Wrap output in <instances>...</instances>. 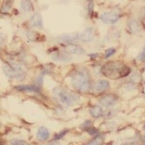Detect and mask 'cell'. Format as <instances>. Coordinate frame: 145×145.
<instances>
[{"mask_svg": "<svg viewBox=\"0 0 145 145\" xmlns=\"http://www.w3.org/2000/svg\"><path fill=\"white\" fill-rule=\"evenodd\" d=\"M137 60L138 61H144L145 60V46L142 50V52L138 54V56H137Z\"/></svg>", "mask_w": 145, "mask_h": 145, "instance_id": "44dd1931", "label": "cell"}, {"mask_svg": "<svg viewBox=\"0 0 145 145\" xmlns=\"http://www.w3.org/2000/svg\"><path fill=\"white\" fill-rule=\"evenodd\" d=\"M80 38V35L76 33H64L56 37V41L60 43H71Z\"/></svg>", "mask_w": 145, "mask_h": 145, "instance_id": "277c9868", "label": "cell"}, {"mask_svg": "<svg viewBox=\"0 0 145 145\" xmlns=\"http://www.w3.org/2000/svg\"><path fill=\"white\" fill-rule=\"evenodd\" d=\"M48 145H57L56 144H48Z\"/></svg>", "mask_w": 145, "mask_h": 145, "instance_id": "4316f807", "label": "cell"}, {"mask_svg": "<svg viewBox=\"0 0 145 145\" xmlns=\"http://www.w3.org/2000/svg\"><path fill=\"white\" fill-rule=\"evenodd\" d=\"M87 130V132L89 133V134H91V135H95V134H98V131L95 129H94V128H89V129H86Z\"/></svg>", "mask_w": 145, "mask_h": 145, "instance_id": "cb8c5ba5", "label": "cell"}, {"mask_svg": "<svg viewBox=\"0 0 145 145\" xmlns=\"http://www.w3.org/2000/svg\"><path fill=\"white\" fill-rule=\"evenodd\" d=\"M90 125H91V122H90L89 120H86L85 123L82 124V127H83V128H85L86 129H87L90 128Z\"/></svg>", "mask_w": 145, "mask_h": 145, "instance_id": "d4e9b609", "label": "cell"}, {"mask_svg": "<svg viewBox=\"0 0 145 145\" xmlns=\"http://www.w3.org/2000/svg\"><path fill=\"white\" fill-rule=\"evenodd\" d=\"M21 8L24 12H30L33 9V4L31 1L28 0H25V1H22L21 3Z\"/></svg>", "mask_w": 145, "mask_h": 145, "instance_id": "e0dca14e", "label": "cell"}, {"mask_svg": "<svg viewBox=\"0 0 145 145\" xmlns=\"http://www.w3.org/2000/svg\"><path fill=\"white\" fill-rule=\"evenodd\" d=\"M103 142H104V138L102 137H96L86 145H102Z\"/></svg>", "mask_w": 145, "mask_h": 145, "instance_id": "ac0fdd59", "label": "cell"}, {"mask_svg": "<svg viewBox=\"0 0 145 145\" xmlns=\"http://www.w3.org/2000/svg\"><path fill=\"white\" fill-rule=\"evenodd\" d=\"M27 37L30 41H33L37 38V33H36V32H33V31H28L27 33Z\"/></svg>", "mask_w": 145, "mask_h": 145, "instance_id": "ffe728a7", "label": "cell"}, {"mask_svg": "<svg viewBox=\"0 0 145 145\" xmlns=\"http://www.w3.org/2000/svg\"><path fill=\"white\" fill-rule=\"evenodd\" d=\"M53 92L57 98L67 105H72L79 101V96L77 95L69 92L67 89H62L61 87L55 88L53 89Z\"/></svg>", "mask_w": 145, "mask_h": 145, "instance_id": "3957f363", "label": "cell"}, {"mask_svg": "<svg viewBox=\"0 0 145 145\" xmlns=\"http://www.w3.org/2000/svg\"><path fill=\"white\" fill-rule=\"evenodd\" d=\"M52 57L56 60V61H70L71 60V56L67 53V52H56L53 55H52Z\"/></svg>", "mask_w": 145, "mask_h": 145, "instance_id": "4fadbf2b", "label": "cell"}, {"mask_svg": "<svg viewBox=\"0 0 145 145\" xmlns=\"http://www.w3.org/2000/svg\"><path fill=\"white\" fill-rule=\"evenodd\" d=\"M120 19V16L119 14H117L116 12H104L101 16V20L104 23H107V24H113L118 22Z\"/></svg>", "mask_w": 145, "mask_h": 145, "instance_id": "5b68a950", "label": "cell"}, {"mask_svg": "<svg viewBox=\"0 0 145 145\" xmlns=\"http://www.w3.org/2000/svg\"><path fill=\"white\" fill-rule=\"evenodd\" d=\"M117 101V97L114 95H106L101 97L99 100V103L104 107H111Z\"/></svg>", "mask_w": 145, "mask_h": 145, "instance_id": "8992f818", "label": "cell"}, {"mask_svg": "<svg viewBox=\"0 0 145 145\" xmlns=\"http://www.w3.org/2000/svg\"><path fill=\"white\" fill-rule=\"evenodd\" d=\"M101 71L106 77L117 80L127 76L130 73V68L121 61H110L102 67Z\"/></svg>", "mask_w": 145, "mask_h": 145, "instance_id": "6da1fadb", "label": "cell"}, {"mask_svg": "<svg viewBox=\"0 0 145 145\" xmlns=\"http://www.w3.org/2000/svg\"><path fill=\"white\" fill-rule=\"evenodd\" d=\"M15 89L18 91H31L38 93L40 91V89L37 86H30V85H18L15 86Z\"/></svg>", "mask_w": 145, "mask_h": 145, "instance_id": "7c38bea8", "label": "cell"}, {"mask_svg": "<svg viewBox=\"0 0 145 145\" xmlns=\"http://www.w3.org/2000/svg\"><path fill=\"white\" fill-rule=\"evenodd\" d=\"M66 52L67 53H69L70 55H83L85 54V50L80 46L78 45H74V44H70L66 46Z\"/></svg>", "mask_w": 145, "mask_h": 145, "instance_id": "52a82bcc", "label": "cell"}, {"mask_svg": "<svg viewBox=\"0 0 145 145\" xmlns=\"http://www.w3.org/2000/svg\"><path fill=\"white\" fill-rule=\"evenodd\" d=\"M3 71H4L5 75L8 77H9V78H16L18 79V80H20L19 75L8 64H4L3 67Z\"/></svg>", "mask_w": 145, "mask_h": 145, "instance_id": "8fae6325", "label": "cell"}, {"mask_svg": "<svg viewBox=\"0 0 145 145\" xmlns=\"http://www.w3.org/2000/svg\"><path fill=\"white\" fill-rule=\"evenodd\" d=\"M144 130H145V126H144Z\"/></svg>", "mask_w": 145, "mask_h": 145, "instance_id": "83f0119b", "label": "cell"}, {"mask_svg": "<svg viewBox=\"0 0 145 145\" xmlns=\"http://www.w3.org/2000/svg\"><path fill=\"white\" fill-rule=\"evenodd\" d=\"M114 52H115V49H114V48H110V49L106 50V51H105V58H109V57H110L112 55H114Z\"/></svg>", "mask_w": 145, "mask_h": 145, "instance_id": "7402d4cb", "label": "cell"}, {"mask_svg": "<svg viewBox=\"0 0 145 145\" xmlns=\"http://www.w3.org/2000/svg\"><path fill=\"white\" fill-rule=\"evenodd\" d=\"M93 5H94V3L92 1H89L88 3V10H89V13L93 11Z\"/></svg>", "mask_w": 145, "mask_h": 145, "instance_id": "484cf974", "label": "cell"}, {"mask_svg": "<svg viewBox=\"0 0 145 145\" xmlns=\"http://www.w3.org/2000/svg\"><path fill=\"white\" fill-rule=\"evenodd\" d=\"M10 145H28V144L22 139H12L10 141Z\"/></svg>", "mask_w": 145, "mask_h": 145, "instance_id": "d6986e66", "label": "cell"}, {"mask_svg": "<svg viewBox=\"0 0 145 145\" xmlns=\"http://www.w3.org/2000/svg\"><path fill=\"white\" fill-rule=\"evenodd\" d=\"M89 114L94 118H100L103 115V110H102L101 106L95 105V106H93L89 110Z\"/></svg>", "mask_w": 145, "mask_h": 145, "instance_id": "2e32d148", "label": "cell"}, {"mask_svg": "<svg viewBox=\"0 0 145 145\" xmlns=\"http://www.w3.org/2000/svg\"><path fill=\"white\" fill-rule=\"evenodd\" d=\"M80 39L82 42H88L93 40V29L90 27H87L80 34Z\"/></svg>", "mask_w": 145, "mask_h": 145, "instance_id": "9c48e42d", "label": "cell"}, {"mask_svg": "<svg viewBox=\"0 0 145 145\" xmlns=\"http://www.w3.org/2000/svg\"><path fill=\"white\" fill-rule=\"evenodd\" d=\"M71 82L74 87L82 93L89 92L91 87L89 75L86 70H80L76 72L72 76Z\"/></svg>", "mask_w": 145, "mask_h": 145, "instance_id": "7a4b0ae2", "label": "cell"}, {"mask_svg": "<svg viewBox=\"0 0 145 145\" xmlns=\"http://www.w3.org/2000/svg\"><path fill=\"white\" fill-rule=\"evenodd\" d=\"M30 23L33 27L42 28L43 27V22H42V18L41 14L40 13H34L30 18Z\"/></svg>", "mask_w": 145, "mask_h": 145, "instance_id": "ba28073f", "label": "cell"}, {"mask_svg": "<svg viewBox=\"0 0 145 145\" xmlns=\"http://www.w3.org/2000/svg\"><path fill=\"white\" fill-rule=\"evenodd\" d=\"M50 136V133H49V130L46 128V127H40L38 129V131H37V137L39 140L41 141H45L46 139H48Z\"/></svg>", "mask_w": 145, "mask_h": 145, "instance_id": "5bb4252c", "label": "cell"}, {"mask_svg": "<svg viewBox=\"0 0 145 145\" xmlns=\"http://www.w3.org/2000/svg\"><path fill=\"white\" fill-rule=\"evenodd\" d=\"M109 87H110V83H109L108 80H98L95 84L94 89L96 92H102V91H105V90L108 89Z\"/></svg>", "mask_w": 145, "mask_h": 145, "instance_id": "30bf717a", "label": "cell"}, {"mask_svg": "<svg viewBox=\"0 0 145 145\" xmlns=\"http://www.w3.org/2000/svg\"><path fill=\"white\" fill-rule=\"evenodd\" d=\"M129 27L130 31L134 33H138L140 32V24L136 19H130L129 21Z\"/></svg>", "mask_w": 145, "mask_h": 145, "instance_id": "9a60e30c", "label": "cell"}, {"mask_svg": "<svg viewBox=\"0 0 145 145\" xmlns=\"http://www.w3.org/2000/svg\"><path fill=\"white\" fill-rule=\"evenodd\" d=\"M67 132H68V130H63V131H61V132H60L59 134H57L55 135V137H54V139L55 140H57V139H61V138H63L66 134H67Z\"/></svg>", "mask_w": 145, "mask_h": 145, "instance_id": "603a6c76", "label": "cell"}]
</instances>
